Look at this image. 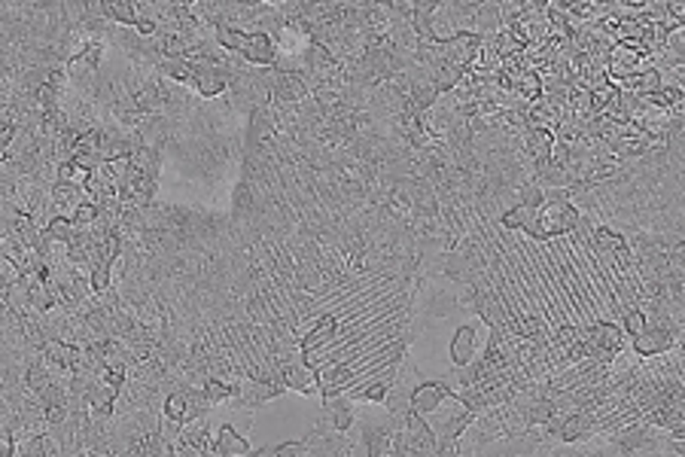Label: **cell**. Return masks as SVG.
I'll list each match as a JSON object with an SVG mask.
<instances>
[{
	"label": "cell",
	"instance_id": "obj_6",
	"mask_svg": "<svg viewBox=\"0 0 685 457\" xmlns=\"http://www.w3.org/2000/svg\"><path fill=\"white\" fill-rule=\"evenodd\" d=\"M311 95V79L302 74V70H293V74H278L274 77V92L271 104L280 107V104H299Z\"/></svg>",
	"mask_w": 685,
	"mask_h": 457
},
{
	"label": "cell",
	"instance_id": "obj_9",
	"mask_svg": "<svg viewBox=\"0 0 685 457\" xmlns=\"http://www.w3.org/2000/svg\"><path fill=\"white\" fill-rule=\"evenodd\" d=\"M241 59H244L247 64H253V68H274V61H278V43H274L271 37L265 34H247L244 37V46H241Z\"/></svg>",
	"mask_w": 685,
	"mask_h": 457
},
{
	"label": "cell",
	"instance_id": "obj_18",
	"mask_svg": "<svg viewBox=\"0 0 685 457\" xmlns=\"http://www.w3.org/2000/svg\"><path fill=\"white\" fill-rule=\"evenodd\" d=\"M88 280H92V290L95 293H107L110 287H113V266H98V269L92 271V278H88Z\"/></svg>",
	"mask_w": 685,
	"mask_h": 457
},
{
	"label": "cell",
	"instance_id": "obj_3",
	"mask_svg": "<svg viewBox=\"0 0 685 457\" xmlns=\"http://www.w3.org/2000/svg\"><path fill=\"white\" fill-rule=\"evenodd\" d=\"M682 339H676V335L667 330L664 324H661L658 317H646V326H643V333L631 335V351L636 357H655V354H664V351H671L673 344H680Z\"/></svg>",
	"mask_w": 685,
	"mask_h": 457
},
{
	"label": "cell",
	"instance_id": "obj_7",
	"mask_svg": "<svg viewBox=\"0 0 685 457\" xmlns=\"http://www.w3.org/2000/svg\"><path fill=\"white\" fill-rule=\"evenodd\" d=\"M448 397H454L448 390L445 381H424V384H415V390H411V412L415 415H433L436 408L445 403Z\"/></svg>",
	"mask_w": 685,
	"mask_h": 457
},
{
	"label": "cell",
	"instance_id": "obj_1",
	"mask_svg": "<svg viewBox=\"0 0 685 457\" xmlns=\"http://www.w3.org/2000/svg\"><path fill=\"white\" fill-rule=\"evenodd\" d=\"M509 31L521 46H543L552 31V19H548V0H527L524 13L512 22Z\"/></svg>",
	"mask_w": 685,
	"mask_h": 457
},
{
	"label": "cell",
	"instance_id": "obj_4",
	"mask_svg": "<svg viewBox=\"0 0 685 457\" xmlns=\"http://www.w3.org/2000/svg\"><path fill=\"white\" fill-rule=\"evenodd\" d=\"M402 433H406V454H436V433L424 415L408 412Z\"/></svg>",
	"mask_w": 685,
	"mask_h": 457
},
{
	"label": "cell",
	"instance_id": "obj_14",
	"mask_svg": "<svg viewBox=\"0 0 685 457\" xmlns=\"http://www.w3.org/2000/svg\"><path fill=\"white\" fill-rule=\"evenodd\" d=\"M497 31H503V22H499V4H497V0H494V4H479L472 34L490 37V34H497Z\"/></svg>",
	"mask_w": 685,
	"mask_h": 457
},
{
	"label": "cell",
	"instance_id": "obj_11",
	"mask_svg": "<svg viewBox=\"0 0 685 457\" xmlns=\"http://www.w3.org/2000/svg\"><path fill=\"white\" fill-rule=\"evenodd\" d=\"M214 454L216 457H244V454H253V445H250L244 436H238L232 424H223V427H216V436H214Z\"/></svg>",
	"mask_w": 685,
	"mask_h": 457
},
{
	"label": "cell",
	"instance_id": "obj_15",
	"mask_svg": "<svg viewBox=\"0 0 685 457\" xmlns=\"http://www.w3.org/2000/svg\"><path fill=\"white\" fill-rule=\"evenodd\" d=\"M205 394H207V399H211V406H214V408H216V406H229L232 394H235V384H229V381H216V379H207V384H205Z\"/></svg>",
	"mask_w": 685,
	"mask_h": 457
},
{
	"label": "cell",
	"instance_id": "obj_17",
	"mask_svg": "<svg viewBox=\"0 0 685 457\" xmlns=\"http://www.w3.org/2000/svg\"><path fill=\"white\" fill-rule=\"evenodd\" d=\"M518 205H527V207H543L545 205V192L543 187L534 180V183H524L518 189Z\"/></svg>",
	"mask_w": 685,
	"mask_h": 457
},
{
	"label": "cell",
	"instance_id": "obj_19",
	"mask_svg": "<svg viewBox=\"0 0 685 457\" xmlns=\"http://www.w3.org/2000/svg\"><path fill=\"white\" fill-rule=\"evenodd\" d=\"M98 216H101V207L98 205H95V202H83V205L77 207L74 223H77V226H92Z\"/></svg>",
	"mask_w": 685,
	"mask_h": 457
},
{
	"label": "cell",
	"instance_id": "obj_2",
	"mask_svg": "<svg viewBox=\"0 0 685 457\" xmlns=\"http://www.w3.org/2000/svg\"><path fill=\"white\" fill-rule=\"evenodd\" d=\"M579 214L573 205H552L545 202L536 214V229H539V244L552 242V238L570 235L579 226Z\"/></svg>",
	"mask_w": 685,
	"mask_h": 457
},
{
	"label": "cell",
	"instance_id": "obj_5",
	"mask_svg": "<svg viewBox=\"0 0 685 457\" xmlns=\"http://www.w3.org/2000/svg\"><path fill=\"white\" fill-rule=\"evenodd\" d=\"M278 134V114H274L271 104H262L253 114L247 116L244 125V147H260V143L271 141Z\"/></svg>",
	"mask_w": 685,
	"mask_h": 457
},
{
	"label": "cell",
	"instance_id": "obj_10",
	"mask_svg": "<svg viewBox=\"0 0 685 457\" xmlns=\"http://www.w3.org/2000/svg\"><path fill=\"white\" fill-rule=\"evenodd\" d=\"M320 415H324V418L333 424L335 430H344V433L357 424V408H353V399L344 397V394L324 397V408H320Z\"/></svg>",
	"mask_w": 685,
	"mask_h": 457
},
{
	"label": "cell",
	"instance_id": "obj_13",
	"mask_svg": "<svg viewBox=\"0 0 685 457\" xmlns=\"http://www.w3.org/2000/svg\"><path fill=\"white\" fill-rule=\"evenodd\" d=\"M475 360V326H461L451 339V363L466 366Z\"/></svg>",
	"mask_w": 685,
	"mask_h": 457
},
{
	"label": "cell",
	"instance_id": "obj_8",
	"mask_svg": "<svg viewBox=\"0 0 685 457\" xmlns=\"http://www.w3.org/2000/svg\"><path fill=\"white\" fill-rule=\"evenodd\" d=\"M284 381H287V390H299L305 397H320V375L317 369H311L305 360H293V363L284 366Z\"/></svg>",
	"mask_w": 685,
	"mask_h": 457
},
{
	"label": "cell",
	"instance_id": "obj_16",
	"mask_svg": "<svg viewBox=\"0 0 685 457\" xmlns=\"http://www.w3.org/2000/svg\"><path fill=\"white\" fill-rule=\"evenodd\" d=\"M74 232H77V226H74V220H64V216H55V220L46 226V235L52 238V242H68L70 244V238H74Z\"/></svg>",
	"mask_w": 685,
	"mask_h": 457
},
{
	"label": "cell",
	"instance_id": "obj_12",
	"mask_svg": "<svg viewBox=\"0 0 685 457\" xmlns=\"http://www.w3.org/2000/svg\"><path fill=\"white\" fill-rule=\"evenodd\" d=\"M159 74H162L165 79H171V83H177V86H187V89H196V83H198V68L196 64H189L187 59H165L162 64H159Z\"/></svg>",
	"mask_w": 685,
	"mask_h": 457
}]
</instances>
